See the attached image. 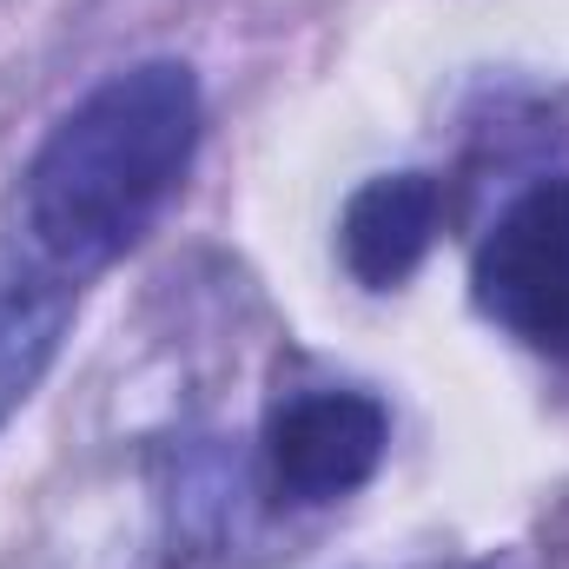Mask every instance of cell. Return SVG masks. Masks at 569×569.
<instances>
[{
	"mask_svg": "<svg viewBox=\"0 0 569 569\" xmlns=\"http://www.w3.org/2000/svg\"><path fill=\"white\" fill-rule=\"evenodd\" d=\"M199 146V80L186 60L107 73L20 172V239L67 279L127 259L179 192Z\"/></svg>",
	"mask_w": 569,
	"mask_h": 569,
	"instance_id": "cell-1",
	"label": "cell"
},
{
	"mask_svg": "<svg viewBox=\"0 0 569 569\" xmlns=\"http://www.w3.org/2000/svg\"><path fill=\"white\" fill-rule=\"evenodd\" d=\"M477 311L530 351H569V172L510 199L470 266Z\"/></svg>",
	"mask_w": 569,
	"mask_h": 569,
	"instance_id": "cell-2",
	"label": "cell"
},
{
	"mask_svg": "<svg viewBox=\"0 0 569 569\" xmlns=\"http://www.w3.org/2000/svg\"><path fill=\"white\" fill-rule=\"evenodd\" d=\"M391 418L371 391H305L272 411L266 425V463L291 503H338L365 490L385 463Z\"/></svg>",
	"mask_w": 569,
	"mask_h": 569,
	"instance_id": "cell-3",
	"label": "cell"
},
{
	"mask_svg": "<svg viewBox=\"0 0 569 569\" xmlns=\"http://www.w3.org/2000/svg\"><path fill=\"white\" fill-rule=\"evenodd\" d=\"M437 179L430 172H378L365 179L351 199H345V219H338V252H345V272L365 284V291H391L425 266L430 239H437Z\"/></svg>",
	"mask_w": 569,
	"mask_h": 569,
	"instance_id": "cell-4",
	"label": "cell"
},
{
	"mask_svg": "<svg viewBox=\"0 0 569 569\" xmlns=\"http://www.w3.org/2000/svg\"><path fill=\"white\" fill-rule=\"evenodd\" d=\"M73 325V279L47 266L20 232L0 239V425L33 398Z\"/></svg>",
	"mask_w": 569,
	"mask_h": 569,
	"instance_id": "cell-5",
	"label": "cell"
}]
</instances>
